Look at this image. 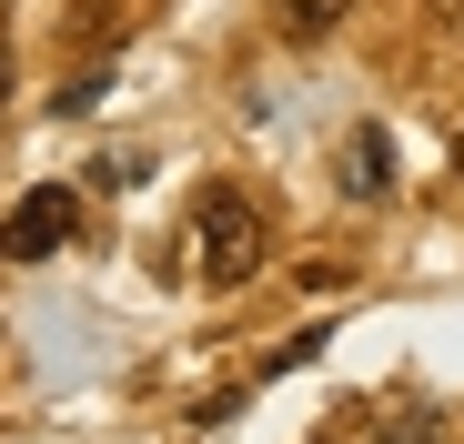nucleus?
Segmentation results:
<instances>
[{"label":"nucleus","mask_w":464,"mask_h":444,"mask_svg":"<svg viewBox=\"0 0 464 444\" xmlns=\"http://www.w3.org/2000/svg\"><path fill=\"white\" fill-rule=\"evenodd\" d=\"M0 41H11V21H0Z\"/></svg>","instance_id":"6e6552de"},{"label":"nucleus","mask_w":464,"mask_h":444,"mask_svg":"<svg viewBox=\"0 0 464 444\" xmlns=\"http://www.w3.org/2000/svg\"><path fill=\"white\" fill-rule=\"evenodd\" d=\"M314 444H334V434H314Z\"/></svg>","instance_id":"1a4fd4ad"},{"label":"nucleus","mask_w":464,"mask_h":444,"mask_svg":"<svg viewBox=\"0 0 464 444\" xmlns=\"http://www.w3.org/2000/svg\"><path fill=\"white\" fill-rule=\"evenodd\" d=\"M182 253H192V273H202L212 293H243V283L273 263V222H263V202H253L243 182H212V192L182 212Z\"/></svg>","instance_id":"f257e3e1"},{"label":"nucleus","mask_w":464,"mask_h":444,"mask_svg":"<svg viewBox=\"0 0 464 444\" xmlns=\"http://www.w3.org/2000/svg\"><path fill=\"white\" fill-rule=\"evenodd\" d=\"M0 101H11V51H0Z\"/></svg>","instance_id":"423d86ee"},{"label":"nucleus","mask_w":464,"mask_h":444,"mask_svg":"<svg viewBox=\"0 0 464 444\" xmlns=\"http://www.w3.org/2000/svg\"><path fill=\"white\" fill-rule=\"evenodd\" d=\"M454 172H464V131H454Z\"/></svg>","instance_id":"0eeeda50"},{"label":"nucleus","mask_w":464,"mask_h":444,"mask_svg":"<svg viewBox=\"0 0 464 444\" xmlns=\"http://www.w3.org/2000/svg\"><path fill=\"white\" fill-rule=\"evenodd\" d=\"M353 11V0H273V21H283V41H324L334 21Z\"/></svg>","instance_id":"20e7f679"},{"label":"nucleus","mask_w":464,"mask_h":444,"mask_svg":"<svg viewBox=\"0 0 464 444\" xmlns=\"http://www.w3.org/2000/svg\"><path fill=\"white\" fill-rule=\"evenodd\" d=\"M424 21H444V31H464V0H424Z\"/></svg>","instance_id":"39448f33"},{"label":"nucleus","mask_w":464,"mask_h":444,"mask_svg":"<svg viewBox=\"0 0 464 444\" xmlns=\"http://www.w3.org/2000/svg\"><path fill=\"white\" fill-rule=\"evenodd\" d=\"M343 192H353V202H383V192H394V141H383V121H353V141H343Z\"/></svg>","instance_id":"7ed1b4c3"},{"label":"nucleus","mask_w":464,"mask_h":444,"mask_svg":"<svg viewBox=\"0 0 464 444\" xmlns=\"http://www.w3.org/2000/svg\"><path fill=\"white\" fill-rule=\"evenodd\" d=\"M71 233H82V202H71L61 182H41V192H31L11 222H0V263H51Z\"/></svg>","instance_id":"f03ea898"}]
</instances>
